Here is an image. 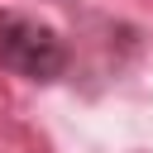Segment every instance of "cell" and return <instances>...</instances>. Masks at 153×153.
Segmentation results:
<instances>
[{
	"label": "cell",
	"instance_id": "6da1fadb",
	"mask_svg": "<svg viewBox=\"0 0 153 153\" xmlns=\"http://www.w3.org/2000/svg\"><path fill=\"white\" fill-rule=\"evenodd\" d=\"M0 62L10 72L29 76V81H53L67 67V48H62L57 29H48V24L29 19V14L5 10L0 14Z\"/></svg>",
	"mask_w": 153,
	"mask_h": 153
}]
</instances>
